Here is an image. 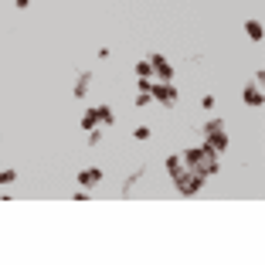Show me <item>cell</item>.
I'll return each mask as SVG.
<instances>
[{
  "label": "cell",
  "instance_id": "11",
  "mask_svg": "<svg viewBox=\"0 0 265 265\" xmlns=\"http://www.w3.org/2000/svg\"><path fill=\"white\" fill-rule=\"evenodd\" d=\"M245 31H248V38H252V41H262V21H248Z\"/></svg>",
  "mask_w": 265,
  "mask_h": 265
},
{
  "label": "cell",
  "instance_id": "9",
  "mask_svg": "<svg viewBox=\"0 0 265 265\" xmlns=\"http://www.w3.org/2000/svg\"><path fill=\"white\" fill-rule=\"evenodd\" d=\"M88 78H92L88 72H82V75H78V82H75V99H85V92H88Z\"/></svg>",
  "mask_w": 265,
  "mask_h": 265
},
{
  "label": "cell",
  "instance_id": "6",
  "mask_svg": "<svg viewBox=\"0 0 265 265\" xmlns=\"http://www.w3.org/2000/svg\"><path fill=\"white\" fill-rule=\"evenodd\" d=\"M99 180H102V170H99V167H85V170H78V187H95V184H99Z\"/></svg>",
  "mask_w": 265,
  "mask_h": 265
},
{
  "label": "cell",
  "instance_id": "2",
  "mask_svg": "<svg viewBox=\"0 0 265 265\" xmlns=\"http://www.w3.org/2000/svg\"><path fill=\"white\" fill-rule=\"evenodd\" d=\"M201 184H204V177L197 174V170H180V174H177V190H180L184 197L197 194V190H201Z\"/></svg>",
  "mask_w": 265,
  "mask_h": 265
},
{
  "label": "cell",
  "instance_id": "19",
  "mask_svg": "<svg viewBox=\"0 0 265 265\" xmlns=\"http://www.w3.org/2000/svg\"><path fill=\"white\" fill-rule=\"evenodd\" d=\"M14 7H17V10H28V7H31V0H14Z\"/></svg>",
  "mask_w": 265,
  "mask_h": 265
},
{
  "label": "cell",
  "instance_id": "13",
  "mask_svg": "<svg viewBox=\"0 0 265 265\" xmlns=\"http://www.w3.org/2000/svg\"><path fill=\"white\" fill-rule=\"evenodd\" d=\"M136 75H140V78H153V68H150V61H140V65H136Z\"/></svg>",
  "mask_w": 265,
  "mask_h": 265
},
{
  "label": "cell",
  "instance_id": "3",
  "mask_svg": "<svg viewBox=\"0 0 265 265\" xmlns=\"http://www.w3.org/2000/svg\"><path fill=\"white\" fill-rule=\"evenodd\" d=\"M150 95L156 99V102H163V106H174L177 102V88H174V82H150Z\"/></svg>",
  "mask_w": 265,
  "mask_h": 265
},
{
  "label": "cell",
  "instance_id": "18",
  "mask_svg": "<svg viewBox=\"0 0 265 265\" xmlns=\"http://www.w3.org/2000/svg\"><path fill=\"white\" fill-rule=\"evenodd\" d=\"M133 136H136V140H150V126H140V129H136Z\"/></svg>",
  "mask_w": 265,
  "mask_h": 265
},
{
  "label": "cell",
  "instance_id": "12",
  "mask_svg": "<svg viewBox=\"0 0 265 265\" xmlns=\"http://www.w3.org/2000/svg\"><path fill=\"white\" fill-rule=\"evenodd\" d=\"M167 170H170V174H180V170H187V167H184V156H180V153H177V156H170V160H167Z\"/></svg>",
  "mask_w": 265,
  "mask_h": 265
},
{
  "label": "cell",
  "instance_id": "7",
  "mask_svg": "<svg viewBox=\"0 0 265 265\" xmlns=\"http://www.w3.org/2000/svg\"><path fill=\"white\" fill-rule=\"evenodd\" d=\"M204 147H207V150H214V153H221V150H228V136H225V129H218V133H207Z\"/></svg>",
  "mask_w": 265,
  "mask_h": 265
},
{
  "label": "cell",
  "instance_id": "5",
  "mask_svg": "<svg viewBox=\"0 0 265 265\" xmlns=\"http://www.w3.org/2000/svg\"><path fill=\"white\" fill-rule=\"evenodd\" d=\"M241 102L252 106V109H259V106H262V82H255V85L245 88V92H241Z\"/></svg>",
  "mask_w": 265,
  "mask_h": 265
},
{
  "label": "cell",
  "instance_id": "16",
  "mask_svg": "<svg viewBox=\"0 0 265 265\" xmlns=\"http://www.w3.org/2000/svg\"><path fill=\"white\" fill-rule=\"evenodd\" d=\"M218 129H225V122H221V119H211V122L204 126V133H218Z\"/></svg>",
  "mask_w": 265,
  "mask_h": 265
},
{
  "label": "cell",
  "instance_id": "15",
  "mask_svg": "<svg viewBox=\"0 0 265 265\" xmlns=\"http://www.w3.org/2000/svg\"><path fill=\"white\" fill-rule=\"evenodd\" d=\"M14 180H17V170H14V167L0 170V184H14Z\"/></svg>",
  "mask_w": 265,
  "mask_h": 265
},
{
  "label": "cell",
  "instance_id": "10",
  "mask_svg": "<svg viewBox=\"0 0 265 265\" xmlns=\"http://www.w3.org/2000/svg\"><path fill=\"white\" fill-rule=\"evenodd\" d=\"M82 126H85L88 133H92V129H99V116H95V109H85V116H82Z\"/></svg>",
  "mask_w": 265,
  "mask_h": 265
},
{
  "label": "cell",
  "instance_id": "8",
  "mask_svg": "<svg viewBox=\"0 0 265 265\" xmlns=\"http://www.w3.org/2000/svg\"><path fill=\"white\" fill-rule=\"evenodd\" d=\"M95 116H99L102 126H113V122H116V113H113L109 106H95Z\"/></svg>",
  "mask_w": 265,
  "mask_h": 265
},
{
  "label": "cell",
  "instance_id": "4",
  "mask_svg": "<svg viewBox=\"0 0 265 265\" xmlns=\"http://www.w3.org/2000/svg\"><path fill=\"white\" fill-rule=\"evenodd\" d=\"M150 68H153V78L156 82H174V68H170V61L163 58V55H150Z\"/></svg>",
  "mask_w": 265,
  "mask_h": 265
},
{
  "label": "cell",
  "instance_id": "17",
  "mask_svg": "<svg viewBox=\"0 0 265 265\" xmlns=\"http://www.w3.org/2000/svg\"><path fill=\"white\" fill-rule=\"evenodd\" d=\"M201 106H204L207 113H211V109H214V106H218V102H214V95H204V99H201Z\"/></svg>",
  "mask_w": 265,
  "mask_h": 265
},
{
  "label": "cell",
  "instance_id": "1",
  "mask_svg": "<svg viewBox=\"0 0 265 265\" xmlns=\"http://www.w3.org/2000/svg\"><path fill=\"white\" fill-rule=\"evenodd\" d=\"M180 156H184V167H187V170H197L201 177L218 174V153H214V150L194 147V150H184Z\"/></svg>",
  "mask_w": 265,
  "mask_h": 265
},
{
  "label": "cell",
  "instance_id": "14",
  "mask_svg": "<svg viewBox=\"0 0 265 265\" xmlns=\"http://www.w3.org/2000/svg\"><path fill=\"white\" fill-rule=\"evenodd\" d=\"M150 102H153L150 88H140V92H136V106H150Z\"/></svg>",
  "mask_w": 265,
  "mask_h": 265
}]
</instances>
